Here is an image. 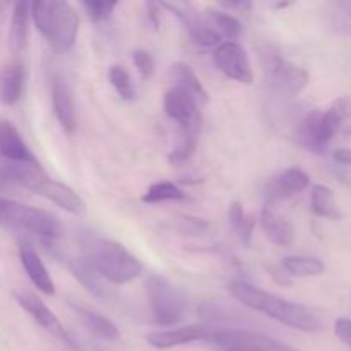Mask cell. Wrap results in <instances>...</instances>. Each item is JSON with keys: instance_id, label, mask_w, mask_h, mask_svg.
<instances>
[{"instance_id": "6da1fadb", "label": "cell", "mask_w": 351, "mask_h": 351, "mask_svg": "<svg viewBox=\"0 0 351 351\" xmlns=\"http://www.w3.org/2000/svg\"><path fill=\"white\" fill-rule=\"evenodd\" d=\"M228 290L243 305L256 312H263L267 317L274 319L288 328H293L302 332H319L324 328L321 319L305 305L261 290L243 280H233L228 285Z\"/></svg>"}, {"instance_id": "7a4b0ae2", "label": "cell", "mask_w": 351, "mask_h": 351, "mask_svg": "<svg viewBox=\"0 0 351 351\" xmlns=\"http://www.w3.org/2000/svg\"><path fill=\"white\" fill-rule=\"evenodd\" d=\"M29 14L38 31L57 53L72 50L79 33V14L72 3L64 0H40L29 3Z\"/></svg>"}, {"instance_id": "3957f363", "label": "cell", "mask_w": 351, "mask_h": 351, "mask_svg": "<svg viewBox=\"0 0 351 351\" xmlns=\"http://www.w3.org/2000/svg\"><path fill=\"white\" fill-rule=\"evenodd\" d=\"M0 225L10 232L34 237L43 245H53L64 237V225L50 211L0 199Z\"/></svg>"}, {"instance_id": "277c9868", "label": "cell", "mask_w": 351, "mask_h": 351, "mask_svg": "<svg viewBox=\"0 0 351 351\" xmlns=\"http://www.w3.org/2000/svg\"><path fill=\"white\" fill-rule=\"evenodd\" d=\"M103 280L112 285H125L143 274L144 266L122 243L110 239H96L91 242L86 256Z\"/></svg>"}, {"instance_id": "5b68a950", "label": "cell", "mask_w": 351, "mask_h": 351, "mask_svg": "<svg viewBox=\"0 0 351 351\" xmlns=\"http://www.w3.org/2000/svg\"><path fill=\"white\" fill-rule=\"evenodd\" d=\"M146 295L149 300L154 322L163 328L177 326L187 311V300L184 293L170 280L151 274L146 280Z\"/></svg>"}, {"instance_id": "8992f818", "label": "cell", "mask_w": 351, "mask_h": 351, "mask_svg": "<svg viewBox=\"0 0 351 351\" xmlns=\"http://www.w3.org/2000/svg\"><path fill=\"white\" fill-rule=\"evenodd\" d=\"M208 343L216 346H221L223 350L239 348L249 351H300L280 339L269 338L266 335L252 331H235V329H211Z\"/></svg>"}, {"instance_id": "52a82bcc", "label": "cell", "mask_w": 351, "mask_h": 351, "mask_svg": "<svg viewBox=\"0 0 351 351\" xmlns=\"http://www.w3.org/2000/svg\"><path fill=\"white\" fill-rule=\"evenodd\" d=\"M163 108L165 113L178 123L182 136L199 139L202 115L201 110H199V103L187 91L180 88L168 89L163 99Z\"/></svg>"}, {"instance_id": "ba28073f", "label": "cell", "mask_w": 351, "mask_h": 351, "mask_svg": "<svg viewBox=\"0 0 351 351\" xmlns=\"http://www.w3.org/2000/svg\"><path fill=\"white\" fill-rule=\"evenodd\" d=\"M215 60L219 71L228 79L250 86L254 82L252 65L247 50L237 41H223L215 51Z\"/></svg>"}, {"instance_id": "9c48e42d", "label": "cell", "mask_w": 351, "mask_h": 351, "mask_svg": "<svg viewBox=\"0 0 351 351\" xmlns=\"http://www.w3.org/2000/svg\"><path fill=\"white\" fill-rule=\"evenodd\" d=\"M16 302L19 304V307L23 308L24 312H27V314L31 315V319H33L34 322H38V324L45 329V331L50 332V335L55 336L57 339H60L64 345L74 346L71 336L65 331V328L62 326V322L58 321L57 315H55L53 312L45 305V302L40 300L36 295L24 290L16 291Z\"/></svg>"}, {"instance_id": "30bf717a", "label": "cell", "mask_w": 351, "mask_h": 351, "mask_svg": "<svg viewBox=\"0 0 351 351\" xmlns=\"http://www.w3.org/2000/svg\"><path fill=\"white\" fill-rule=\"evenodd\" d=\"M311 185V177L300 168H288L281 173L269 178L264 187V197H266L267 208H274L278 202L287 201L293 195L300 194Z\"/></svg>"}, {"instance_id": "8fae6325", "label": "cell", "mask_w": 351, "mask_h": 351, "mask_svg": "<svg viewBox=\"0 0 351 351\" xmlns=\"http://www.w3.org/2000/svg\"><path fill=\"white\" fill-rule=\"evenodd\" d=\"M308 72L300 65L280 58L271 71V82L274 91L283 96H297L307 88Z\"/></svg>"}, {"instance_id": "7c38bea8", "label": "cell", "mask_w": 351, "mask_h": 351, "mask_svg": "<svg viewBox=\"0 0 351 351\" xmlns=\"http://www.w3.org/2000/svg\"><path fill=\"white\" fill-rule=\"evenodd\" d=\"M211 332V328L201 324L185 326L177 329H165V331H154L147 335V343L158 350H170L175 346H184L194 341H206Z\"/></svg>"}, {"instance_id": "4fadbf2b", "label": "cell", "mask_w": 351, "mask_h": 351, "mask_svg": "<svg viewBox=\"0 0 351 351\" xmlns=\"http://www.w3.org/2000/svg\"><path fill=\"white\" fill-rule=\"evenodd\" d=\"M47 180L48 175L45 173L38 161H33V163H7L0 170V182L27 189L31 192H36V194Z\"/></svg>"}, {"instance_id": "5bb4252c", "label": "cell", "mask_w": 351, "mask_h": 351, "mask_svg": "<svg viewBox=\"0 0 351 351\" xmlns=\"http://www.w3.org/2000/svg\"><path fill=\"white\" fill-rule=\"evenodd\" d=\"M51 101L58 123L65 132L75 130V103L69 82L62 75H55L51 81Z\"/></svg>"}, {"instance_id": "9a60e30c", "label": "cell", "mask_w": 351, "mask_h": 351, "mask_svg": "<svg viewBox=\"0 0 351 351\" xmlns=\"http://www.w3.org/2000/svg\"><path fill=\"white\" fill-rule=\"evenodd\" d=\"M0 154L9 163H33L38 161L27 144L24 143L19 130L9 122V120H0Z\"/></svg>"}, {"instance_id": "2e32d148", "label": "cell", "mask_w": 351, "mask_h": 351, "mask_svg": "<svg viewBox=\"0 0 351 351\" xmlns=\"http://www.w3.org/2000/svg\"><path fill=\"white\" fill-rule=\"evenodd\" d=\"M19 259L23 264L24 271H26L27 278L31 280V283L45 295H55V283L51 280L50 273L45 267L43 261L40 259L36 250L29 245L27 242H23L19 245Z\"/></svg>"}, {"instance_id": "e0dca14e", "label": "cell", "mask_w": 351, "mask_h": 351, "mask_svg": "<svg viewBox=\"0 0 351 351\" xmlns=\"http://www.w3.org/2000/svg\"><path fill=\"white\" fill-rule=\"evenodd\" d=\"M40 195H43L45 199L51 201L53 204H57L58 208H62L64 211L71 213V215L81 216L86 211V202L77 192L72 187H69L67 184H62V182L51 180L48 178L43 185H41Z\"/></svg>"}, {"instance_id": "ac0fdd59", "label": "cell", "mask_w": 351, "mask_h": 351, "mask_svg": "<svg viewBox=\"0 0 351 351\" xmlns=\"http://www.w3.org/2000/svg\"><path fill=\"white\" fill-rule=\"evenodd\" d=\"M259 223L267 239L280 247H291L295 243V228L285 216L274 211V208H267L261 211Z\"/></svg>"}, {"instance_id": "d6986e66", "label": "cell", "mask_w": 351, "mask_h": 351, "mask_svg": "<svg viewBox=\"0 0 351 351\" xmlns=\"http://www.w3.org/2000/svg\"><path fill=\"white\" fill-rule=\"evenodd\" d=\"M71 308L74 311L75 317L81 321V324L91 332L93 336L99 339H105V341H119L120 339V331L108 317L98 314V312L91 311V308L84 307V305L71 304Z\"/></svg>"}, {"instance_id": "ffe728a7", "label": "cell", "mask_w": 351, "mask_h": 351, "mask_svg": "<svg viewBox=\"0 0 351 351\" xmlns=\"http://www.w3.org/2000/svg\"><path fill=\"white\" fill-rule=\"evenodd\" d=\"M170 77L175 82V88H180L184 91H187L199 105H206L209 101V93L206 91L204 84H202L201 79L197 77L194 69L189 64L177 62V64L171 65Z\"/></svg>"}, {"instance_id": "44dd1931", "label": "cell", "mask_w": 351, "mask_h": 351, "mask_svg": "<svg viewBox=\"0 0 351 351\" xmlns=\"http://www.w3.org/2000/svg\"><path fill=\"white\" fill-rule=\"evenodd\" d=\"M29 3L17 2L12 10V19L9 27V48L14 55H21L27 47L29 34Z\"/></svg>"}, {"instance_id": "7402d4cb", "label": "cell", "mask_w": 351, "mask_h": 351, "mask_svg": "<svg viewBox=\"0 0 351 351\" xmlns=\"http://www.w3.org/2000/svg\"><path fill=\"white\" fill-rule=\"evenodd\" d=\"M24 89V67L19 62L5 65L0 71V103L14 105L19 101Z\"/></svg>"}, {"instance_id": "603a6c76", "label": "cell", "mask_w": 351, "mask_h": 351, "mask_svg": "<svg viewBox=\"0 0 351 351\" xmlns=\"http://www.w3.org/2000/svg\"><path fill=\"white\" fill-rule=\"evenodd\" d=\"M324 24L331 33L351 36V0H332L324 7Z\"/></svg>"}, {"instance_id": "cb8c5ba5", "label": "cell", "mask_w": 351, "mask_h": 351, "mask_svg": "<svg viewBox=\"0 0 351 351\" xmlns=\"http://www.w3.org/2000/svg\"><path fill=\"white\" fill-rule=\"evenodd\" d=\"M311 209L315 216L332 221H341L343 211L339 208L336 195L328 185H314L311 192Z\"/></svg>"}, {"instance_id": "d4e9b609", "label": "cell", "mask_w": 351, "mask_h": 351, "mask_svg": "<svg viewBox=\"0 0 351 351\" xmlns=\"http://www.w3.org/2000/svg\"><path fill=\"white\" fill-rule=\"evenodd\" d=\"M71 271L74 274L75 280L86 288L91 295L98 298H106V288L103 285V278L99 276L98 271L93 267V264L89 263L88 257H81V259L71 261Z\"/></svg>"}, {"instance_id": "484cf974", "label": "cell", "mask_w": 351, "mask_h": 351, "mask_svg": "<svg viewBox=\"0 0 351 351\" xmlns=\"http://www.w3.org/2000/svg\"><path fill=\"white\" fill-rule=\"evenodd\" d=\"M204 21L221 38V41H237L243 31L242 23L225 10H209L204 16Z\"/></svg>"}, {"instance_id": "4316f807", "label": "cell", "mask_w": 351, "mask_h": 351, "mask_svg": "<svg viewBox=\"0 0 351 351\" xmlns=\"http://www.w3.org/2000/svg\"><path fill=\"white\" fill-rule=\"evenodd\" d=\"M319 117H321V112L315 110V112H311L298 125V143L308 149L311 153L315 154H324L328 151V147L324 146L321 137V129H319Z\"/></svg>"}, {"instance_id": "83f0119b", "label": "cell", "mask_w": 351, "mask_h": 351, "mask_svg": "<svg viewBox=\"0 0 351 351\" xmlns=\"http://www.w3.org/2000/svg\"><path fill=\"white\" fill-rule=\"evenodd\" d=\"M283 271L290 278H314L326 271V264L319 257L290 256L283 259Z\"/></svg>"}, {"instance_id": "f1b7e54d", "label": "cell", "mask_w": 351, "mask_h": 351, "mask_svg": "<svg viewBox=\"0 0 351 351\" xmlns=\"http://www.w3.org/2000/svg\"><path fill=\"white\" fill-rule=\"evenodd\" d=\"M228 219L232 228L235 230V233L239 235V239L242 240L245 245H250L254 228H256L257 225V216L249 215L240 202H232L228 209Z\"/></svg>"}, {"instance_id": "f546056e", "label": "cell", "mask_w": 351, "mask_h": 351, "mask_svg": "<svg viewBox=\"0 0 351 351\" xmlns=\"http://www.w3.org/2000/svg\"><path fill=\"white\" fill-rule=\"evenodd\" d=\"M185 192L173 182H156L151 185L143 195V202L146 204H160L168 201H184Z\"/></svg>"}, {"instance_id": "4dcf8cb0", "label": "cell", "mask_w": 351, "mask_h": 351, "mask_svg": "<svg viewBox=\"0 0 351 351\" xmlns=\"http://www.w3.org/2000/svg\"><path fill=\"white\" fill-rule=\"evenodd\" d=\"M108 79L120 98L127 101H132L136 98V88H134L129 71L123 65H112L108 71Z\"/></svg>"}, {"instance_id": "1f68e13d", "label": "cell", "mask_w": 351, "mask_h": 351, "mask_svg": "<svg viewBox=\"0 0 351 351\" xmlns=\"http://www.w3.org/2000/svg\"><path fill=\"white\" fill-rule=\"evenodd\" d=\"M117 5H119L117 2H105V0H86V2H82L86 14H88L89 19L95 21V23L108 19Z\"/></svg>"}, {"instance_id": "d6a6232c", "label": "cell", "mask_w": 351, "mask_h": 351, "mask_svg": "<svg viewBox=\"0 0 351 351\" xmlns=\"http://www.w3.org/2000/svg\"><path fill=\"white\" fill-rule=\"evenodd\" d=\"M195 146H197V139L189 136H180V143L177 144L173 151L168 154V161L171 165H182L194 154Z\"/></svg>"}, {"instance_id": "836d02e7", "label": "cell", "mask_w": 351, "mask_h": 351, "mask_svg": "<svg viewBox=\"0 0 351 351\" xmlns=\"http://www.w3.org/2000/svg\"><path fill=\"white\" fill-rule=\"evenodd\" d=\"M132 60H134V65H136L137 72L141 74V77L144 79V81H147V79L153 77L154 74V58L153 55L149 53V51L146 50H134L132 51Z\"/></svg>"}, {"instance_id": "e575fe53", "label": "cell", "mask_w": 351, "mask_h": 351, "mask_svg": "<svg viewBox=\"0 0 351 351\" xmlns=\"http://www.w3.org/2000/svg\"><path fill=\"white\" fill-rule=\"evenodd\" d=\"M208 223L202 221L199 218H192V216H184L180 219V230L187 235H199V233H204L208 228Z\"/></svg>"}, {"instance_id": "d590c367", "label": "cell", "mask_w": 351, "mask_h": 351, "mask_svg": "<svg viewBox=\"0 0 351 351\" xmlns=\"http://www.w3.org/2000/svg\"><path fill=\"white\" fill-rule=\"evenodd\" d=\"M335 335L343 345L351 348V319L339 317L335 322Z\"/></svg>"}, {"instance_id": "8d00e7d4", "label": "cell", "mask_w": 351, "mask_h": 351, "mask_svg": "<svg viewBox=\"0 0 351 351\" xmlns=\"http://www.w3.org/2000/svg\"><path fill=\"white\" fill-rule=\"evenodd\" d=\"M332 160L336 161L341 167H350L351 168V147H339L332 153Z\"/></svg>"}, {"instance_id": "74e56055", "label": "cell", "mask_w": 351, "mask_h": 351, "mask_svg": "<svg viewBox=\"0 0 351 351\" xmlns=\"http://www.w3.org/2000/svg\"><path fill=\"white\" fill-rule=\"evenodd\" d=\"M335 175L343 185H346V187L351 189V168H346V167L339 168V170L335 171Z\"/></svg>"}, {"instance_id": "f35d334b", "label": "cell", "mask_w": 351, "mask_h": 351, "mask_svg": "<svg viewBox=\"0 0 351 351\" xmlns=\"http://www.w3.org/2000/svg\"><path fill=\"white\" fill-rule=\"evenodd\" d=\"M269 271H271V276H273L274 280H276L280 285H291L290 278H288V274L285 273V271L281 273V271H276L274 267H273V269H269Z\"/></svg>"}, {"instance_id": "ab89813d", "label": "cell", "mask_w": 351, "mask_h": 351, "mask_svg": "<svg viewBox=\"0 0 351 351\" xmlns=\"http://www.w3.org/2000/svg\"><path fill=\"white\" fill-rule=\"evenodd\" d=\"M219 5L226 7V9H250V2H221Z\"/></svg>"}, {"instance_id": "60d3db41", "label": "cell", "mask_w": 351, "mask_h": 351, "mask_svg": "<svg viewBox=\"0 0 351 351\" xmlns=\"http://www.w3.org/2000/svg\"><path fill=\"white\" fill-rule=\"evenodd\" d=\"M223 351H249V350H239V348H230V350H223Z\"/></svg>"}]
</instances>
